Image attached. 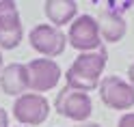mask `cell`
<instances>
[{
    "instance_id": "obj_4",
    "label": "cell",
    "mask_w": 134,
    "mask_h": 127,
    "mask_svg": "<svg viewBox=\"0 0 134 127\" xmlns=\"http://www.w3.org/2000/svg\"><path fill=\"white\" fill-rule=\"evenodd\" d=\"M13 118L24 127H37L43 125L50 116V101L46 95L39 93H24L22 97L15 99L13 104Z\"/></svg>"
},
{
    "instance_id": "obj_10",
    "label": "cell",
    "mask_w": 134,
    "mask_h": 127,
    "mask_svg": "<svg viewBox=\"0 0 134 127\" xmlns=\"http://www.w3.org/2000/svg\"><path fill=\"white\" fill-rule=\"evenodd\" d=\"M43 13L54 28H63L78 17V4L74 0H46Z\"/></svg>"
},
{
    "instance_id": "obj_15",
    "label": "cell",
    "mask_w": 134,
    "mask_h": 127,
    "mask_svg": "<svg viewBox=\"0 0 134 127\" xmlns=\"http://www.w3.org/2000/svg\"><path fill=\"white\" fill-rule=\"evenodd\" d=\"M76 127H102V125H99V123H80Z\"/></svg>"
},
{
    "instance_id": "obj_14",
    "label": "cell",
    "mask_w": 134,
    "mask_h": 127,
    "mask_svg": "<svg viewBox=\"0 0 134 127\" xmlns=\"http://www.w3.org/2000/svg\"><path fill=\"white\" fill-rule=\"evenodd\" d=\"M128 82H130L132 86H134V63L128 67Z\"/></svg>"
},
{
    "instance_id": "obj_16",
    "label": "cell",
    "mask_w": 134,
    "mask_h": 127,
    "mask_svg": "<svg viewBox=\"0 0 134 127\" xmlns=\"http://www.w3.org/2000/svg\"><path fill=\"white\" fill-rule=\"evenodd\" d=\"M4 67H2V50H0V71H2Z\"/></svg>"
},
{
    "instance_id": "obj_11",
    "label": "cell",
    "mask_w": 134,
    "mask_h": 127,
    "mask_svg": "<svg viewBox=\"0 0 134 127\" xmlns=\"http://www.w3.org/2000/svg\"><path fill=\"white\" fill-rule=\"evenodd\" d=\"M97 26H99L102 41H108V43H119L128 32V26H125L121 13H115L110 9H104L97 15Z\"/></svg>"
},
{
    "instance_id": "obj_13",
    "label": "cell",
    "mask_w": 134,
    "mask_h": 127,
    "mask_svg": "<svg viewBox=\"0 0 134 127\" xmlns=\"http://www.w3.org/2000/svg\"><path fill=\"white\" fill-rule=\"evenodd\" d=\"M0 127H9V112L0 106Z\"/></svg>"
},
{
    "instance_id": "obj_1",
    "label": "cell",
    "mask_w": 134,
    "mask_h": 127,
    "mask_svg": "<svg viewBox=\"0 0 134 127\" xmlns=\"http://www.w3.org/2000/svg\"><path fill=\"white\" fill-rule=\"evenodd\" d=\"M106 61H108V54L104 47L95 50V52L78 54V58L65 71V84L80 93H91V90L99 88Z\"/></svg>"
},
{
    "instance_id": "obj_2",
    "label": "cell",
    "mask_w": 134,
    "mask_h": 127,
    "mask_svg": "<svg viewBox=\"0 0 134 127\" xmlns=\"http://www.w3.org/2000/svg\"><path fill=\"white\" fill-rule=\"evenodd\" d=\"M67 43L80 54L85 52H95L102 47V35H99L97 20L93 15H78L76 20L69 24L67 30Z\"/></svg>"
},
{
    "instance_id": "obj_12",
    "label": "cell",
    "mask_w": 134,
    "mask_h": 127,
    "mask_svg": "<svg viewBox=\"0 0 134 127\" xmlns=\"http://www.w3.org/2000/svg\"><path fill=\"white\" fill-rule=\"evenodd\" d=\"M117 127H134V112H125V114H121Z\"/></svg>"
},
{
    "instance_id": "obj_6",
    "label": "cell",
    "mask_w": 134,
    "mask_h": 127,
    "mask_svg": "<svg viewBox=\"0 0 134 127\" xmlns=\"http://www.w3.org/2000/svg\"><path fill=\"white\" fill-rule=\"evenodd\" d=\"M54 110L61 116L69 118V121H76L82 123L87 121L93 112V101H91L89 93H80V90H74L65 84V86L56 93V99H54Z\"/></svg>"
},
{
    "instance_id": "obj_17",
    "label": "cell",
    "mask_w": 134,
    "mask_h": 127,
    "mask_svg": "<svg viewBox=\"0 0 134 127\" xmlns=\"http://www.w3.org/2000/svg\"><path fill=\"white\" fill-rule=\"evenodd\" d=\"M22 127H24V125H22Z\"/></svg>"
},
{
    "instance_id": "obj_7",
    "label": "cell",
    "mask_w": 134,
    "mask_h": 127,
    "mask_svg": "<svg viewBox=\"0 0 134 127\" xmlns=\"http://www.w3.org/2000/svg\"><path fill=\"white\" fill-rule=\"evenodd\" d=\"M26 73H28V90L32 93H48L58 86L61 82V67L52 58H35L26 63Z\"/></svg>"
},
{
    "instance_id": "obj_3",
    "label": "cell",
    "mask_w": 134,
    "mask_h": 127,
    "mask_svg": "<svg viewBox=\"0 0 134 127\" xmlns=\"http://www.w3.org/2000/svg\"><path fill=\"white\" fill-rule=\"evenodd\" d=\"M99 99L102 104L110 110H119V112H128L134 108V86L119 78V75H106L99 82Z\"/></svg>"
},
{
    "instance_id": "obj_5",
    "label": "cell",
    "mask_w": 134,
    "mask_h": 127,
    "mask_svg": "<svg viewBox=\"0 0 134 127\" xmlns=\"http://www.w3.org/2000/svg\"><path fill=\"white\" fill-rule=\"evenodd\" d=\"M28 43L43 58H52L54 61L56 56H61L65 52L67 35L61 28H54L52 24H37L28 32Z\"/></svg>"
},
{
    "instance_id": "obj_9",
    "label": "cell",
    "mask_w": 134,
    "mask_h": 127,
    "mask_svg": "<svg viewBox=\"0 0 134 127\" xmlns=\"http://www.w3.org/2000/svg\"><path fill=\"white\" fill-rule=\"evenodd\" d=\"M0 88L4 95L11 97H22L28 90V73H26V65L22 63H9L0 71Z\"/></svg>"
},
{
    "instance_id": "obj_8",
    "label": "cell",
    "mask_w": 134,
    "mask_h": 127,
    "mask_svg": "<svg viewBox=\"0 0 134 127\" xmlns=\"http://www.w3.org/2000/svg\"><path fill=\"white\" fill-rule=\"evenodd\" d=\"M24 39V26L18 4L0 0V50H15Z\"/></svg>"
}]
</instances>
